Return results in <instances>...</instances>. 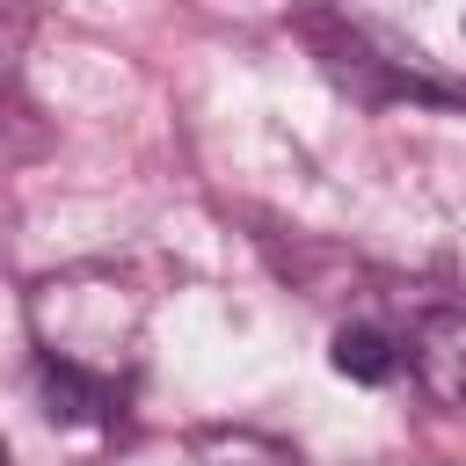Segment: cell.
<instances>
[{"instance_id": "1", "label": "cell", "mask_w": 466, "mask_h": 466, "mask_svg": "<svg viewBox=\"0 0 466 466\" xmlns=\"http://www.w3.org/2000/svg\"><path fill=\"white\" fill-rule=\"evenodd\" d=\"M29 328H36L44 364H66V371H87L109 386L138 342V291L109 269H73V277L36 284Z\"/></svg>"}, {"instance_id": "3", "label": "cell", "mask_w": 466, "mask_h": 466, "mask_svg": "<svg viewBox=\"0 0 466 466\" xmlns=\"http://www.w3.org/2000/svg\"><path fill=\"white\" fill-rule=\"evenodd\" d=\"M328 364L342 371V379H357V386H386L393 379V342L379 335V328H335V342H328Z\"/></svg>"}, {"instance_id": "2", "label": "cell", "mask_w": 466, "mask_h": 466, "mask_svg": "<svg viewBox=\"0 0 466 466\" xmlns=\"http://www.w3.org/2000/svg\"><path fill=\"white\" fill-rule=\"evenodd\" d=\"M408 364L437 408H466V313L459 306H422L408 328Z\"/></svg>"}, {"instance_id": "4", "label": "cell", "mask_w": 466, "mask_h": 466, "mask_svg": "<svg viewBox=\"0 0 466 466\" xmlns=\"http://www.w3.org/2000/svg\"><path fill=\"white\" fill-rule=\"evenodd\" d=\"M0 466H7V451H0Z\"/></svg>"}]
</instances>
